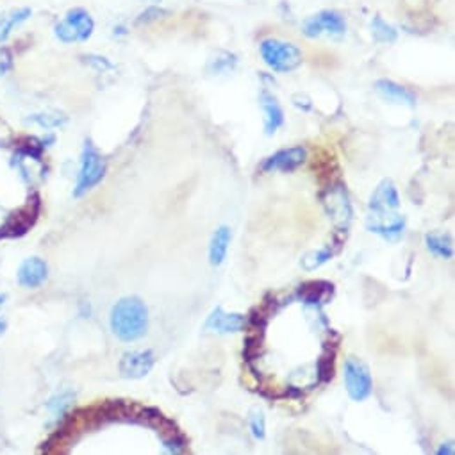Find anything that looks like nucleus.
Instances as JSON below:
<instances>
[{"label":"nucleus","instance_id":"obj_1","mask_svg":"<svg viewBox=\"0 0 455 455\" xmlns=\"http://www.w3.org/2000/svg\"><path fill=\"white\" fill-rule=\"evenodd\" d=\"M149 309L137 297H125L111 309V331L121 341L133 343L147 334Z\"/></svg>","mask_w":455,"mask_h":455},{"label":"nucleus","instance_id":"obj_2","mask_svg":"<svg viewBox=\"0 0 455 455\" xmlns=\"http://www.w3.org/2000/svg\"><path fill=\"white\" fill-rule=\"evenodd\" d=\"M105 172H107L105 159L102 158V154L98 152L97 147L93 145L91 140H86L81 156L79 177H77L75 190H73V197L79 198L84 193H88L89 190H93V188H95L98 182H102V179L105 177Z\"/></svg>","mask_w":455,"mask_h":455},{"label":"nucleus","instance_id":"obj_3","mask_svg":"<svg viewBox=\"0 0 455 455\" xmlns=\"http://www.w3.org/2000/svg\"><path fill=\"white\" fill-rule=\"evenodd\" d=\"M261 56L266 65L278 73H290L302 65V52L298 47L274 38L262 41Z\"/></svg>","mask_w":455,"mask_h":455},{"label":"nucleus","instance_id":"obj_4","mask_svg":"<svg viewBox=\"0 0 455 455\" xmlns=\"http://www.w3.org/2000/svg\"><path fill=\"white\" fill-rule=\"evenodd\" d=\"M322 204L327 214L332 218L334 225L339 230H347L348 223L352 222V206L348 200V193L341 182L331 184L322 193Z\"/></svg>","mask_w":455,"mask_h":455},{"label":"nucleus","instance_id":"obj_5","mask_svg":"<svg viewBox=\"0 0 455 455\" xmlns=\"http://www.w3.org/2000/svg\"><path fill=\"white\" fill-rule=\"evenodd\" d=\"M345 386L354 402H364L373 391L370 368L359 359L348 357L345 361Z\"/></svg>","mask_w":455,"mask_h":455},{"label":"nucleus","instance_id":"obj_6","mask_svg":"<svg viewBox=\"0 0 455 455\" xmlns=\"http://www.w3.org/2000/svg\"><path fill=\"white\" fill-rule=\"evenodd\" d=\"M41 211V198L40 195L34 193L33 197L29 198L27 204L24 207H20L18 211L11 214L8 218V223L4 225V229H0V236H8V238H17V236H24L31 227L36 223L38 216Z\"/></svg>","mask_w":455,"mask_h":455},{"label":"nucleus","instance_id":"obj_7","mask_svg":"<svg viewBox=\"0 0 455 455\" xmlns=\"http://www.w3.org/2000/svg\"><path fill=\"white\" fill-rule=\"evenodd\" d=\"M304 34L307 38H318L322 34H332V36H341L347 31L345 18L338 11H322L304 24Z\"/></svg>","mask_w":455,"mask_h":455},{"label":"nucleus","instance_id":"obj_8","mask_svg":"<svg viewBox=\"0 0 455 455\" xmlns=\"http://www.w3.org/2000/svg\"><path fill=\"white\" fill-rule=\"evenodd\" d=\"M400 207V197L396 186L391 179H384L370 198V216H391Z\"/></svg>","mask_w":455,"mask_h":455},{"label":"nucleus","instance_id":"obj_9","mask_svg":"<svg viewBox=\"0 0 455 455\" xmlns=\"http://www.w3.org/2000/svg\"><path fill=\"white\" fill-rule=\"evenodd\" d=\"M307 161L306 147H290L275 152L274 156L266 158L262 161L261 170L270 174V172H294L297 168Z\"/></svg>","mask_w":455,"mask_h":455},{"label":"nucleus","instance_id":"obj_10","mask_svg":"<svg viewBox=\"0 0 455 455\" xmlns=\"http://www.w3.org/2000/svg\"><path fill=\"white\" fill-rule=\"evenodd\" d=\"M156 364V355L152 350L125 352L120 361V373L125 379H141L150 373Z\"/></svg>","mask_w":455,"mask_h":455},{"label":"nucleus","instance_id":"obj_11","mask_svg":"<svg viewBox=\"0 0 455 455\" xmlns=\"http://www.w3.org/2000/svg\"><path fill=\"white\" fill-rule=\"evenodd\" d=\"M248 318L239 313H227L223 307H216V309L207 316L206 323H204V331L216 332V334H230V332H241L245 331Z\"/></svg>","mask_w":455,"mask_h":455},{"label":"nucleus","instance_id":"obj_12","mask_svg":"<svg viewBox=\"0 0 455 455\" xmlns=\"http://www.w3.org/2000/svg\"><path fill=\"white\" fill-rule=\"evenodd\" d=\"M334 294V286L327 281H309L298 288V300L306 306H322L329 304Z\"/></svg>","mask_w":455,"mask_h":455},{"label":"nucleus","instance_id":"obj_13","mask_svg":"<svg viewBox=\"0 0 455 455\" xmlns=\"http://www.w3.org/2000/svg\"><path fill=\"white\" fill-rule=\"evenodd\" d=\"M366 229L373 234H379L386 239H398L405 229V218L402 214H391V216H368Z\"/></svg>","mask_w":455,"mask_h":455},{"label":"nucleus","instance_id":"obj_14","mask_svg":"<svg viewBox=\"0 0 455 455\" xmlns=\"http://www.w3.org/2000/svg\"><path fill=\"white\" fill-rule=\"evenodd\" d=\"M47 278H49V266L40 258L25 259L18 268V282L20 286L29 290L40 288Z\"/></svg>","mask_w":455,"mask_h":455},{"label":"nucleus","instance_id":"obj_15","mask_svg":"<svg viewBox=\"0 0 455 455\" xmlns=\"http://www.w3.org/2000/svg\"><path fill=\"white\" fill-rule=\"evenodd\" d=\"M375 89L384 100L391 102V104L407 105V107H412L416 104L415 93L403 88L398 82L389 81V79H380V81L375 82Z\"/></svg>","mask_w":455,"mask_h":455},{"label":"nucleus","instance_id":"obj_16","mask_svg":"<svg viewBox=\"0 0 455 455\" xmlns=\"http://www.w3.org/2000/svg\"><path fill=\"white\" fill-rule=\"evenodd\" d=\"M261 107L266 114L264 130L268 136H271V134L277 133L282 127V124H284V111H282V107L278 105L277 98H275L268 89H262L261 91Z\"/></svg>","mask_w":455,"mask_h":455},{"label":"nucleus","instance_id":"obj_17","mask_svg":"<svg viewBox=\"0 0 455 455\" xmlns=\"http://www.w3.org/2000/svg\"><path fill=\"white\" fill-rule=\"evenodd\" d=\"M65 20L68 22L70 27L73 29V33H75L79 43L88 41L89 38H91L93 31H95V22H93L91 15L82 8L70 9V11L66 13Z\"/></svg>","mask_w":455,"mask_h":455},{"label":"nucleus","instance_id":"obj_18","mask_svg":"<svg viewBox=\"0 0 455 455\" xmlns=\"http://www.w3.org/2000/svg\"><path fill=\"white\" fill-rule=\"evenodd\" d=\"M230 239H232V232H230V227L220 225L216 230H214L213 238H211L209 243V262L213 266L223 264L227 258V252H229Z\"/></svg>","mask_w":455,"mask_h":455},{"label":"nucleus","instance_id":"obj_19","mask_svg":"<svg viewBox=\"0 0 455 455\" xmlns=\"http://www.w3.org/2000/svg\"><path fill=\"white\" fill-rule=\"evenodd\" d=\"M31 17H33V9L31 8H18L2 15L0 17V43H6L13 34V31L20 27L22 24H25Z\"/></svg>","mask_w":455,"mask_h":455},{"label":"nucleus","instance_id":"obj_20","mask_svg":"<svg viewBox=\"0 0 455 455\" xmlns=\"http://www.w3.org/2000/svg\"><path fill=\"white\" fill-rule=\"evenodd\" d=\"M341 243H343V239H338L334 245L323 246V248L316 250V252H311V254H307L306 258L302 259V268H304V270H306V271H315L316 268H320V266H323L325 262L331 261V259L334 258L336 254H338L339 250H341Z\"/></svg>","mask_w":455,"mask_h":455},{"label":"nucleus","instance_id":"obj_21","mask_svg":"<svg viewBox=\"0 0 455 455\" xmlns=\"http://www.w3.org/2000/svg\"><path fill=\"white\" fill-rule=\"evenodd\" d=\"M425 245H427L428 252L439 259H452V255H454V243L447 234H427Z\"/></svg>","mask_w":455,"mask_h":455},{"label":"nucleus","instance_id":"obj_22","mask_svg":"<svg viewBox=\"0 0 455 455\" xmlns=\"http://www.w3.org/2000/svg\"><path fill=\"white\" fill-rule=\"evenodd\" d=\"M334 361H336V347L331 343V347L327 345L325 350L322 352L318 359V379L320 382H331L334 377Z\"/></svg>","mask_w":455,"mask_h":455},{"label":"nucleus","instance_id":"obj_23","mask_svg":"<svg viewBox=\"0 0 455 455\" xmlns=\"http://www.w3.org/2000/svg\"><path fill=\"white\" fill-rule=\"evenodd\" d=\"M45 145L43 141L33 136H25L18 141V158H31L40 161L43 156Z\"/></svg>","mask_w":455,"mask_h":455},{"label":"nucleus","instance_id":"obj_24","mask_svg":"<svg viewBox=\"0 0 455 455\" xmlns=\"http://www.w3.org/2000/svg\"><path fill=\"white\" fill-rule=\"evenodd\" d=\"M371 33H373L375 40L380 43H395L396 41V31L380 17H375L371 22Z\"/></svg>","mask_w":455,"mask_h":455},{"label":"nucleus","instance_id":"obj_25","mask_svg":"<svg viewBox=\"0 0 455 455\" xmlns=\"http://www.w3.org/2000/svg\"><path fill=\"white\" fill-rule=\"evenodd\" d=\"M29 121H33V124L40 125L43 129H57L61 125L66 124V117L63 114H50V113H41V114H33V117L27 118Z\"/></svg>","mask_w":455,"mask_h":455},{"label":"nucleus","instance_id":"obj_26","mask_svg":"<svg viewBox=\"0 0 455 455\" xmlns=\"http://www.w3.org/2000/svg\"><path fill=\"white\" fill-rule=\"evenodd\" d=\"M73 402V393L72 391H65V393H59L54 398H50V402L47 403V407L50 409L54 416H63L70 409Z\"/></svg>","mask_w":455,"mask_h":455},{"label":"nucleus","instance_id":"obj_27","mask_svg":"<svg viewBox=\"0 0 455 455\" xmlns=\"http://www.w3.org/2000/svg\"><path fill=\"white\" fill-rule=\"evenodd\" d=\"M250 431L254 434L255 439H264L266 435V423L264 416L261 411H255L254 415L250 416Z\"/></svg>","mask_w":455,"mask_h":455},{"label":"nucleus","instance_id":"obj_28","mask_svg":"<svg viewBox=\"0 0 455 455\" xmlns=\"http://www.w3.org/2000/svg\"><path fill=\"white\" fill-rule=\"evenodd\" d=\"M13 66H15L13 50L8 49V47H2V49H0V77L8 75L13 70Z\"/></svg>","mask_w":455,"mask_h":455},{"label":"nucleus","instance_id":"obj_29","mask_svg":"<svg viewBox=\"0 0 455 455\" xmlns=\"http://www.w3.org/2000/svg\"><path fill=\"white\" fill-rule=\"evenodd\" d=\"M258 345H261V338H259L258 334L254 336H248L246 338V343H245V355L248 361H252V359L255 357V355L259 354V347Z\"/></svg>","mask_w":455,"mask_h":455},{"label":"nucleus","instance_id":"obj_30","mask_svg":"<svg viewBox=\"0 0 455 455\" xmlns=\"http://www.w3.org/2000/svg\"><path fill=\"white\" fill-rule=\"evenodd\" d=\"M86 63L91 66H95V68L98 70V72H105V70H111L113 68V65L109 63L105 57H100V56H84Z\"/></svg>","mask_w":455,"mask_h":455},{"label":"nucleus","instance_id":"obj_31","mask_svg":"<svg viewBox=\"0 0 455 455\" xmlns=\"http://www.w3.org/2000/svg\"><path fill=\"white\" fill-rule=\"evenodd\" d=\"M161 15H163V11L159 8H149V9H147V11H143L140 15V17H137L136 24H149V22L158 20V18L161 17Z\"/></svg>","mask_w":455,"mask_h":455},{"label":"nucleus","instance_id":"obj_32","mask_svg":"<svg viewBox=\"0 0 455 455\" xmlns=\"http://www.w3.org/2000/svg\"><path fill=\"white\" fill-rule=\"evenodd\" d=\"M293 104L297 105L298 109H304V111H309V109L313 107V104H311L309 97H306V95H300V93H298V95H294V97H293Z\"/></svg>","mask_w":455,"mask_h":455},{"label":"nucleus","instance_id":"obj_33","mask_svg":"<svg viewBox=\"0 0 455 455\" xmlns=\"http://www.w3.org/2000/svg\"><path fill=\"white\" fill-rule=\"evenodd\" d=\"M438 455H454V447H452V443H443V447L438 450Z\"/></svg>","mask_w":455,"mask_h":455},{"label":"nucleus","instance_id":"obj_34","mask_svg":"<svg viewBox=\"0 0 455 455\" xmlns=\"http://www.w3.org/2000/svg\"><path fill=\"white\" fill-rule=\"evenodd\" d=\"M4 332H6V322L2 318H0V336L4 334Z\"/></svg>","mask_w":455,"mask_h":455},{"label":"nucleus","instance_id":"obj_35","mask_svg":"<svg viewBox=\"0 0 455 455\" xmlns=\"http://www.w3.org/2000/svg\"><path fill=\"white\" fill-rule=\"evenodd\" d=\"M6 298H8V297H6V294H0V306H2V304L6 302Z\"/></svg>","mask_w":455,"mask_h":455}]
</instances>
